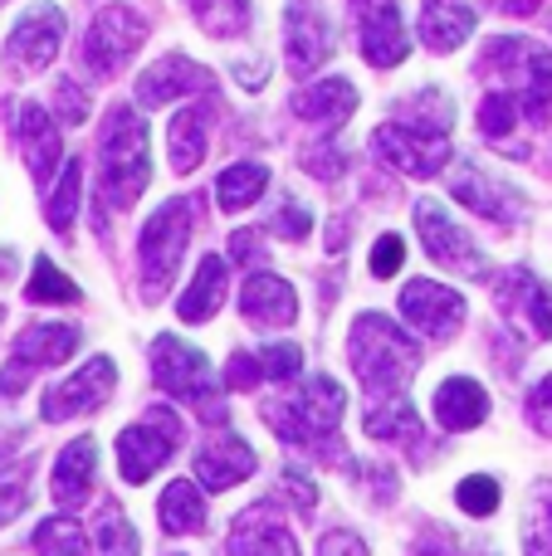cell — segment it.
<instances>
[{
    "mask_svg": "<svg viewBox=\"0 0 552 556\" xmlns=\"http://www.w3.org/2000/svg\"><path fill=\"white\" fill-rule=\"evenodd\" d=\"M348 356H352V371H357L367 405L406 401V381L421 366V342H411L391 317L362 313L357 323H352Z\"/></svg>",
    "mask_w": 552,
    "mask_h": 556,
    "instance_id": "obj_1",
    "label": "cell"
},
{
    "mask_svg": "<svg viewBox=\"0 0 552 556\" xmlns=\"http://www.w3.org/2000/svg\"><path fill=\"white\" fill-rule=\"evenodd\" d=\"M98 166H103V201L113 211H127L152 181V152H147V127L137 108L113 103L98 137Z\"/></svg>",
    "mask_w": 552,
    "mask_h": 556,
    "instance_id": "obj_2",
    "label": "cell"
},
{
    "mask_svg": "<svg viewBox=\"0 0 552 556\" xmlns=\"http://www.w3.org/2000/svg\"><path fill=\"white\" fill-rule=\"evenodd\" d=\"M479 74L485 78H499V93L518 98V108H524L534 123H543L548 108H552V54L543 45H534V39H494V45L485 49V59H479Z\"/></svg>",
    "mask_w": 552,
    "mask_h": 556,
    "instance_id": "obj_3",
    "label": "cell"
},
{
    "mask_svg": "<svg viewBox=\"0 0 552 556\" xmlns=\"http://www.w3.org/2000/svg\"><path fill=\"white\" fill-rule=\"evenodd\" d=\"M196 220H201V201H196V195H176V201L156 205V215L142 225L137 254H142V293L147 298H162L166 288H172L186 244H191Z\"/></svg>",
    "mask_w": 552,
    "mask_h": 556,
    "instance_id": "obj_4",
    "label": "cell"
},
{
    "mask_svg": "<svg viewBox=\"0 0 552 556\" xmlns=\"http://www.w3.org/2000/svg\"><path fill=\"white\" fill-rule=\"evenodd\" d=\"M342 410H348V391H342L333 376H313V381H303L293 395L264 405V420L289 444H333Z\"/></svg>",
    "mask_w": 552,
    "mask_h": 556,
    "instance_id": "obj_5",
    "label": "cell"
},
{
    "mask_svg": "<svg viewBox=\"0 0 552 556\" xmlns=\"http://www.w3.org/2000/svg\"><path fill=\"white\" fill-rule=\"evenodd\" d=\"M152 376H156L162 391L181 395V401H191L196 410L211 415V425L225 420L221 401H215V391H211V366H205V356L196 352V346H186L181 337L166 332V337L152 342Z\"/></svg>",
    "mask_w": 552,
    "mask_h": 556,
    "instance_id": "obj_6",
    "label": "cell"
},
{
    "mask_svg": "<svg viewBox=\"0 0 552 556\" xmlns=\"http://www.w3.org/2000/svg\"><path fill=\"white\" fill-rule=\"evenodd\" d=\"M176 444H181V420L172 410H156L142 425H127L117 434V469L127 483H147L176 454Z\"/></svg>",
    "mask_w": 552,
    "mask_h": 556,
    "instance_id": "obj_7",
    "label": "cell"
},
{
    "mask_svg": "<svg viewBox=\"0 0 552 556\" xmlns=\"http://www.w3.org/2000/svg\"><path fill=\"white\" fill-rule=\"evenodd\" d=\"M142 39H147V20L137 15L133 5H103L93 15V25H88V35H84L88 74H98V78L117 74V64H127Z\"/></svg>",
    "mask_w": 552,
    "mask_h": 556,
    "instance_id": "obj_8",
    "label": "cell"
},
{
    "mask_svg": "<svg viewBox=\"0 0 552 556\" xmlns=\"http://www.w3.org/2000/svg\"><path fill=\"white\" fill-rule=\"evenodd\" d=\"M59 45H64V10L59 5H29L25 15L15 20L5 39V68L10 74H39V68L54 64Z\"/></svg>",
    "mask_w": 552,
    "mask_h": 556,
    "instance_id": "obj_9",
    "label": "cell"
},
{
    "mask_svg": "<svg viewBox=\"0 0 552 556\" xmlns=\"http://www.w3.org/2000/svg\"><path fill=\"white\" fill-rule=\"evenodd\" d=\"M74 352H78V332H74V327H59V323L25 327V332H20V342H15L10 366L0 371V395H20L39 366H59V362H68Z\"/></svg>",
    "mask_w": 552,
    "mask_h": 556,
    "instance_id": "obj_10",
    "label": "cell"
},
{
    "mask_svg": "<svg viewBox=\"0 0 552 556\" xmlns=\"http://www.w3.org/2000/svg\"><path fill=\"white\" fill-rule=\"evenodd\" d=\"M401 317H406L421 337L446 342V337H455L460 327H465V298H460L455 288L436 283V278H411V283L401 288Z\"/></svg>",
    "mask_w": 552,
    "mask_h": 556,
    "instance_id": "obj_11",
    "label": "cell"
},
{
    "mask_svg": "<svg viewBox=\"0 0 552 556\" xmlns=\"http://www.w3.org/2000/svg\"><path fill=\"white\" fill-rule=\"evenodd\" d=\"M416 230H421V244H426V254L436 264H446V269H455V274H469V278H489V260L475 250V240L450 220L446 205L421 201L416 205Z\"/></svg>",
    "mask_w": 552,
    "mask_h": 556,
    "instance_id": "obj_12",
    "label": "cell"
},
{
    "mask_svg": "<svg viewBox=\"0 0 552 556\" xmlns=\"http://www.w3.org/2000/svg\"><path fill=\"white\" fill-rule=\"evenodd\" d=\"M372 147H377L381 162L406 172V176H436L440 166L450 162L446 137L421 132V127H411V123H381L377 137H372Z\"/></svg>",
    "mask_w": 552,
    "mask_h": 556,
    "instance_id": "obj_13",
    "label": "cell"
},
{
    "mask_svg": "<svg viewBox=\"0 0 552 556\" xmlns=\"http://www.w3.org/2000/svg\"><path fill=\"white\" fill-rule=\"evenodd\" d=\"M113 386H117V366L108 362V356H93V362H88L78 376L49 386L45 401H39V410H45V420H74V415H93L98 405L113 395Z\"/></svg>",
    "mask_w": 552,
    "mask_h": 556,
    "instance_id": "obj_14",
    "label": "cell"
},
{
    "mask_svg": "<svg viewBox=\"0 0 552 556\" xmlns=\"http://www.w3.org/2000/svg\"><path fill=\"white\" fill-rule=\"evenodd\" d=\"M284 54H289L293 74H313V68L328 64L333 29H328V15H323L313 0H293V5L284 10Z\"/></svg>",
    "mask_w": 552,
    "mask_h": 556,
    "instance_id": "obj_15",
    "label": "cell"
},
{
    "mask_svg": "<svg viewBox=\"0 0 552 556\" xmlns=\"http://www.w3.org/2000/svg\"><path fill=\"white\" fill-rule=\"evenodd\" d=\"M352 10H357L362 54H367V64L372 68H397L411 49L397 0H352Z\"/></svg>",
    "mask_w": 552,
    "mask_h": 556,
    "instance_id": "obj_16",
    "label": "cell"
},
{
    "mask_svg": "<svg viewBox=\"0 0 552 556\" xmlns=\"http://www.w3.org/2000/svg\"><path fill=\"white\" fill-rule=\"evenodd\" d=\"M230 556H299V542L284 528L274 493L250 503V508L230 522Z\"/></svg>",
    "mask_w": 552,
    "mask_h": 556,
    "instance_id": "obj_17",
    "label": "cell"
},
{
    "mask_svg": "<svg viewBox=\"0 0 552 556\" xmlns=\"http://www.w3.org/2000/svg\"><path fill=\"white\" fill-rule=\"evenodd\" d=\"M499 313L509 323H524L538 342H552V283L534 269H509L499 278Z\"/></svg>",
    "mask_w": 552,
    "mask_h": 556,
    "instance_id": "obj_18",
    "label": "cell"
},
{
    "mask_svg": "<svg viewBox=\"0 0 552 556\" xmlns=\"http://www.w3.org/2000/svg\"><path fill=\"white\" fill-rule=\"evenodd\" d=\"M455 201L469 205L475 215H485V220H499V225H514L518 215H524V195L509 191V181H499V176L479 172V166H460L455 172Z\"/></svg>",
    "mask_w": 552,
    "mask_h": 556,
    "instance_id": "obj_19",
    "label": "cell"
},
{
    "mask_svg": "<svg viewBox=\"0 0 552 556\" xmlns=\"http://www.w3.org/2000/svg\"><path fill=\"white\" fill-rule=\"evenodd\" d=\"M15 137H20V152H25V166H29V176H35L39 186H49V176H54V166H59V127H54V117L45 113L39 103H20V113H15Z\"/></svg>",
    "mask_w": 552,
    "mask_h": 556,
    "instance_id": "obj_20",
    "label": "cell"
},
{
    "mask_svg": "<svg viewBox=\"0 0 552 556\" xmlns=\"http://www.w3.org/2000/svg\"><path fill=\"white\" fill-rule=\"evenodd\" d=\"M205 84H211V74H205L201 64H191L186 54H166V59H156L142 78H137V103L142 108H166L172 98H186V93H196V88H205Z\"/></svg>",
    "mask_w": 552,
    "mask_h": 556,
    "instance_id": "obj_21",
    "label": "cell"
},
{
    "mask_svg": "<svg viewBox=\"0 0 552 556\" xmlns=\"http://www.w3.org/2000/svg\"><path fill=\"white\" fill-rule=\"evenodd\" d=\"M191 464H196V479H201L205 489L221 493V489H235V483H244L254 473V450L244 440H235V434H215Z\"/></svg>",
    "mask_w": 552,
    "mask_h": 556,
    "instance_id": "obj_22",
    "label": "cell"
},
{
    "mask_svg": "<svg viewBox=\"0 0 552 556\" xmlns=\"http://www.w3.org/2000/svg\"><path fill=\"white\" fill-rule=\"evenodd\" d=\"M240 313L250 317L254 327H289L293 317H299V293H293L284 278L274 274H254L250 283L240 288Z\"/></svg>",
    "mask_w": 552,
    "mask_h": 556,
    "instance_id": "obj_23",
    "label": "cell"
},
{
    "mask_svg": "<svg viewBox=\"0 0 552 556\" xmlns=\"http://www.w3.org/2000/svg\"><path fill=\"white\" fill-rule=\"evenodd\" d=\"M93 473H98V444L88 440V434H78V440L54 459V479H49L54 503H64V508L84 503L88 493H93Z\"/></svg>",
    "mask_w": 552,
    "mask_h": 556,
    "instance_id": "obj_24",
    "label": "cell"
},
{
    "mask_svg": "<svg viewBox=\"0 0 552 556\" xmlns=\"http://www.w3.org/2000/svg\"><path fill=\"white\" fill-rule=\"evenodd\" d=\"M293 108H299V117H309L313 127L338 132V127L357 113V88H352L348 78H318L313 88H303V93L293 98Z\"/></svg>",
    "mask_w": 552,
    "mask_h": 556,
    "instance_id": "obj_25",
    "label": "cell"
},
{
    "mask_svg": "<svg viewBox=\"0 0 552 556\" xmlns=\"http://www.w3.org/2000/svg\"><path fill=\"white\" fill-rule=\"evenodd\" d=\"M436 420L446 425V430H475V425L489 420V395L479 381H469V376H450V381H440L436 391Z\"/></svg>",
    "mask_w": 552,
    "mask_h": 556,
    "instance_id": "obj_26",
    "label": "cell"
},
{
    "mask_svg": "<svg viewBox=\"0 0 552 556\" xmlns=\"http://www.w3.org/2000/svg\"><path fill=\"white\" fill-rule=\"evenodd\" d=\"M475 35V10L465 0H426V15H421V39H426L436 54H450L465 39Z\"/></svg>",
    "mask_w": 552,
    "mask_h": 556,
    "instance_id": "obj_27",
    "label": "cell"
},
{
    "mask_svg": "<svg viewBox=\"0 0 552 556\" xmlns=\"http://www.w3.org/2000/svg\"><path fill=\"white\" fill-rule=\"evenodd\" d=\"M205 142H211V108H186V113L172 117V132H166V147H172V172L191 176L205 156Z\"/></svg>",
    "mask_w": 552,
    "mask_h": 556,
    "instance_id": "obj_28",
    "label": "cell"
},
{
    "mask_svg": "<svg viewBox=\"0 0 552 556\" xmlns=\"http://www.w3.org/2000/svg\"><path fill=\"white\" fill-rule=\"evenodd\" d=\"M221 303H225V260H201L196 264V278H191V288L181 293V323H211L215 313H221Z\"/></svg>",
    "mask_w": 552,
    "mask_h": 556,
    "instance_id": "obj_29",
    "label": "cell"
},
{
    "mask_svg": "<svg viewBox=\"0 0 552 556\" xmlns=\"http://www.w3.org/2000/svg\"><path fill=\"white\" fill-rule=\"evenodd\" d=\"M156 522H162L166 538H186V532H196V528L205 522V498H201V489H196L191 479L166 483L162 508H156Z\"/></svg>",
    "mask_w": 552,
    "mask_h": 556,
    "instance_id": "obj_30",
    "label": "cell"
},
{
    "mask_svg": "<svg viewBox=\"0 0 552 556\" xmlns=\"http://www.w3.org/2000/svg\"><path fill=\"white\" fill-rule=\"evenodd\" d=\"M264 186H269V166H260V162H235L230 172H221V181H215V201H221L225 215L250 211V205L264 195Z\"/></svg>",
    "mask_w": 552,
    "mask_h": 556,
    "instance_id": "obj_31",
    "label": "cell"
},
{
    "mask_svg": "<svg viewBox=\"0 0 552 556\" xmlns=\"http://www.w3.org/2000/svg\"><path fill=\"white\" fill-rule=\"evenodd\" d=\"M367 434L372 440H391V444H416L421 420L406 401H381V405H367Z\"/></svg>",
    "mask_w": 552,
    "mask_h": 556,
    "instance_id": "obj_32",
    "label": "cell"
},
{
    "mask_svg": "<svg viewBox=\"0 0 552 556\" xmlns=\"http://www.w3.org/2000/svg\"><path fill=\"white\" fill-rule=\"evenodd\" d=\"M191 10L211 39H235L250 29V0H191Z\"/></svg>",
    "mask_w": 552,
    "mask_h": 556,
    "instance_id": "obj_33",
    "label": "cell"
},
{
    "mask_svg": "<svg viewBox=\"0 0 552 556\" xmlns=\"http://www.w3.org/2000/svg\"><path fill=\"white\" fill-rule=\"evenodd\" d=\"M397 123H411V127H421V132L446 137L450 123H455V113H450V98L440 93V88H426V93H416V98H406V103H401Z\"/></svg>",
    "mask_w": 552,
    "mask_h": 556,
    "instance_id": "obj_34",
    "label": "cell"
},
{
    "mask_svg": "<svg viewBox=\"0 0 552 556\" xmlns=\"http://www.w3.org/2000/svg\"><path fill=\"white\" fill-rule=\"evenodd\" d=\"M78 201H84V162H64V176H59V186H54V195H49V205H45V215H49V225H54L59 235H68V225H74V215H78Z\"/></svg>",
    "mask_w": 552,
    "mask_h": 556,
    "instance_id": "obj_35",
    "label": "cell"
},
{
    "mask_svg": "<svg viewBox=\"0 0 552 556\" xmlns=\"http://www.w3.org/2000/svg\"><path fill=\"white\" fill-rule=\"evenodd\" d=\"M35 552L39 556H88V538L74 518H45L35 528Z\"/></svg>",
    "mask_w": 552,
    "mask_h": 556,
    "instance_id": "obj_36",
    "label": "cell"
},
{
    "mask_svg": "<svg viewBox=\"0 0 552 556\" xmlns=\"http://www.w3.org/2000/svg\"><path fill=\"white\" fill-rule=\"evenodd\" d=\"M25 298L29 303H78V283L59 274V264L35 260V274H29V283H25Z\"/></svg>",
    "mask_w": 552,
    "mask_h": 556,
    "instance_id": "obj_37",
    "label": "cell"
},
{
    "mask_svg": "<svg viewBox=\"0 0 552 556\" xmlns=\"http://www.w3.org/2000/svg\"><path fill=\"white\" fill-rule=\"evenodd\" d=\"M479 132L494 137V142H509V132L518 127V98L499 93V88H489L485 98H479Z\"/></svg>",
    "mask_w": 552,
    "mask_h": 556,
    "instance_id": "obj_38",
    "label": "cell"
},
{
    "mask_svg": "<svg viewBox=\"0 0 552 556\" xmlns=\"http://www.w3.org/2000/svg\"><path fill=\"white\" fill-rule=\"evenodd\" d=\"M29 473H35V464H29V459L0 469V528H5V522H15L20 513L29 508Z\"/></svg>",
    "mask_w": 552,
    "mask_h": 556,
    "instance_id": "obj_39",
    "label": "cell"
},
{
    "mask_svg": "<svg viewBox=\"0 0 552 556\" xmlns=\"http://www.w3.org/2000/svg\"><path fill=\"white\" fill-rule=\"evenodd\" d=\"M260 371H264V381H293L299 376V366H303V352L293 342H269V346H260Z\"/></svg>",
    "mask_w": 552,
    "mask_h": 556,
    "instance_id": "obj_40",
    "label": "cell"
},
{
    "mask_svg": "<svg viewBox=\"0 0 552 556\" xmlns=\"http://www.w3.org/2000/svg\"><path fill=\"white\" fill-rule=\"evenodd\" d=\"M524 547H528V556H552V489H543V498H538L534 513H528Z\"/></svg>",
    "mask_w": 552,
    "mask_h": 556,
    "instance_id": "obj_41",
    "label": "cell"
},
{
    "mask_svg": "<svg viewBox=\"0 0 552 556\" xmlns=\"http://www.w3.org/2000/svg\"><path fill=\"white\" fill-rule=\"evenodd\" d=\"M460 508H465L469 518H489V513H499V483L485 479V473H469V479L460 483Z\"/></svg>",
    "mask_w": 552,
    "mask_h": 556,
    "instance_id": "obj_42",
    "label": "cell"
},
{
    "mask_svg": "<svg viewBox=\"0 0 552 556\" xmlns=\"http://www.w3.org/2000/svg\"><path fill=\"white\" fill-rule=\"evenodd\" d=\"M98 556H137V532L123 513H108L98 528Z\"/></svg>",
    "mask_w": 552,
    "mask_h": 556,
    "instance_id": "obj_43",
    "label": "cell"
},
{
    "mask_svg": "<svg viewBox=\"0 0 552 556\" xmlns=\"http://www.w3.org/2000/svg\"><path fill=\"white\" fill-rule=\"evenodd\" d=\"M401 260H406V240H401V235H381V240L372 244V274L377 278H391L401 269Z\"/></svg>",
    "mask_w": 552,
    "mask_h": 556,
    "instance_id": "obj_44",
    "label": "cell"
},
{
    "mask_svg": "<svg viewBox=\"0 0 552 556\" xmlns=\"http://www.w3.org/2000/svg\"><path fill=\"white\" fill-rule=\"evenodd\" d=\"M264 381V371H260V356H250V352H235L230 356V366H225V386L230 391H254V386Z\"/></svg>",
    "mask_w": 552,
    "mask_h": 556,
    "instance_id": "obj_45",
    "label": "cell"
},
{
    "mask_svg": "<svg viewBox=\"0 0 552 556\" xmlns=\"http://www.w3.org/2000/svg\"><path fill=\"white\" fill-rule=\"evenodd\" d=\"M54 103H59V117H64L68 127H78V123H84V117H88V93L74 84V78H64V84H59Z\"/></svg>",
    "mask_w": 552,
    "mask_h": 556,
    "instance_id": "obj_46",
    "label": "cell"
},
{
    "mask_svg": "<svg viewBox=\"0 0 552 556\" xmlns=\"http://www.w3.org/2000/svg\"><path fill=\"white\" fill-rule=\"evenodd\" d=\"M309 225H313L309 211H299V205H284V211L269 220V230L284 235V240H303V235H309Z\"/></svg>",
    "mask_w": 552,
    "mask_h": 556,
    "instance_id": "obj_47",
    "label": "cell"
},
{
    "mask_svg": "<svg viewBox=\"0 0 552 556\" xmlns=\"http://www.w3.org/2000/svg\"><path fill=\"white\" fill-rule=\"evenodd\" d=\"M528 420L543 434H552V376H543V381L534 386V395H528Z\"/></svg>",
    "mask_w": 552,
    "mask_h": 556,
    "instance_id": "obj_48",
    "label": "cell"
},
{
    "mask_svg": "<svg viewBox=\"0 0 552 556\" xmlns=\"http://www.w3.org/2000/svg\"><path fill=\"white\" fill-rule=\"evenodd\" d=\"M284 493H293V508H299L303 518H313V508H318V489H313V483L303 479L299 469L284 473Z\"/></svg>",
    "mask_w": 552,
    "mask_h": 556,
    "instance_id": "obj_49",
    "label": "cell"
},
{
    "mask_svg": "<svg viewBox=\"0 0 552 556\" xmlns=\"http://www.w3.org/2000/svg\"><path fill=\"white\" fill-rule=\"evenodd\" d=\"M303 166H309L313 176H323V181H338L342 166H348V156H342L338 147L328 142V152H309V156H303Z\"/></svg>",
    "mask_w": 552,
    "mask_h": 556,
    "instance_id": "obj_50",
    "label": "cell"
},
{
    "mask_svg": "<svg viewBox=\"0 0 552 556\" xmlns=\"http://www.w3.org/2000/svg\"><path fill=\"white\" fill-rule=\"evenodd\" d=\"M318 556H367V547H362L352 532H328V538L318 542Z\"/></svg>",
    "mask_w": 552,
    "mask_h": 556,
    "instance_id": "obj_51",
    "label": "cell"
},
{
    "mask_svg": "<svg viewBox=\"0 0 552 556\" xmlns=\"http://www.w3.org/2000/svg\"><path fill=\"white\" fill-rule=\"evenodd\" d=\"M489 5H494L499 15H518V20H524V15H534L543 0H489Z\"/></svg>",
    "mask_w": 552,
    "mask_h": 556,
    "instance_id": "obj_52",
    "label": "cell"
},
{
    "mask_svg": "<svg viewBox=\"0 0 552 556\" xmlns=\"http://www.w3.org/2000/svg\"><path fill=\"white\" fill-rule=\"evenodd\" d=\"M20 440H25V434H20V430H5V425H0V459H5V454L15 450Z\"/></svg>",
    "mask_w": 552,
    "mask_h": 556,
    "instance_id": "obj_53",
    "label": "cell"
},
{
    "mask_svg": "<svg viewBox=\"0 0 552 556\" xmlns=\"http://www.w3.org/2000/svg\"><path fill=\"white\" fill-rule=\"evenodd\" d=\"M15 274V250H0V283Z\"/></svg>",
    "mask_w": 552,
    "mask_h": 556,
    "instance_id": "obj_54",
    "label": "cell"
},
{
    "mask_svg": "<svg viewBox=\"0 0 552 556\" xmlns=\"http://www.w3.org/2000/svg\"><path fill=\"white\" fill-rule=\"evenodd\" d=\"M0 5H5V0H0Z\"/></svg>",
    "mask_w": 552,
    "mask_h": 556,
    "instance_id": "obj_55",
    "label": "cell"
}]
</instances>
